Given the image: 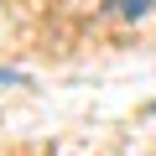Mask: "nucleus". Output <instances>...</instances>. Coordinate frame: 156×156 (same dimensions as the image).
Wrapping results in <instances>:
<instances>
[{
    "label": "nucleus",
    "instance_id": "1",
    "mask_svg": "<svg viewBox=\"0 0 156 156\" xmlns=\"http://www.w3.org/2000/svg\"><path fill=\"white\" fill-rule=\"evenodd\" d=\"M146 11H151V0H104V16H115V21H135Z\"/></svg>",
    "mask_w": 156,
    "mask_h": 156
},
{
    "label": "nucleus",
    "instance_id": "2",
    "mask_svg": "<svg viewBox=\"0 0 156 156\" xmlns=\"http://www.w3.org/2000/svg\"><path fill=\"white\" fill-rule=\"evenodd\" d=\"M0 83H21V78H16V73H5V68H0Z\"/></svg>",
    "mask_w": 156,
    "mask_h": 156
}]
</instances>
